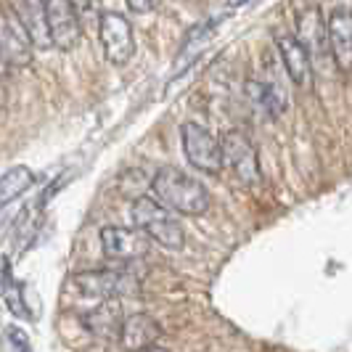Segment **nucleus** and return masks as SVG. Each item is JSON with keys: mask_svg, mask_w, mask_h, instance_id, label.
Returning <instances> with one entry per match:
<instances>
[{"mask_svg": "<svg viewBox=\"0 0 352 352\" xmlns=\"http://www.w3.org/2000/svg\"><path fill=\"white\" fill-rule=\"evenodd\" d=\"M230 6H239V3H244V0H228Z\"/></svg>", "mask_w": 352, "mask_h": 352, "instance_id": "obj_21", "label": "nucleus"}, {"mask_svg": "<svg viewBox=\"0 0 352 352\" xmlns=\"http://www.w3.org/2000/svg\"><path fill=\"white\" fill-rule=\"evenodd\" d=\"M300 43L310 51V58L316 64L318 56H323V51L329 48V37H326V21L320 19V11L316 6H310L300 16Z\"/></svg>", "mask_w": 352, "mask_h": 352, "instance_id": "obj_14", "label": "nucleus"}, {"mask_svg": "<svg viewBox=\"0 0 352 352\" xmlns=\"http://www.w3.org/2000/svg\"><path fill=\"white\" fill-rule=\"evenodd\" d=\"M276 51L289 80L294 85H307L313 77V58L310 51L300 43V37L292 32H276Z\"/></svg>", "mask_w": 352, "mask_h": 352, "instance_id": "obj_10", "label": "nucleus"}, {"mask_svg": "<svg viewBox=\"0 0 352 352\" xmlns=\"http://www.w3.org/2000/svg\"><path fill=\"white\" fill-rule=\"evenodd\" d=\"M85 329H88L90 334L101 336V339H120L122 334V307H120V302L117 300H106V302H98L90 313H85Z\"/></svg>", "mask_w": 352, "mask_h": 352, "instance_id": "obj_13", "label": "nucleus"}, {"mask_svg": "<svg viewBox=\"0 0 352 352\" xmlns=\"http://www.w3.org/2000/svg\"><path fill=\"white\" fill-rule=\"evenodd\" d=\"M151 191L164 207L180 214H204L212 204L207 186L177 167H162L151 180Z\"/></svg>", "mask_w": 352, "mask_h": 352, "instance_id": "obj_1", "label": "nucleus"}, {"mask_svg": "<svg viewBox=\"0 0 352 352\" xmlns=\"http://www.w3.org/2000/svg\"><path fill=\"white\" fill-rule=\"evenodd\" d=\"M154 3H157V0H127L130 11H135V14H146V11H151V8H154Z\"/></svg>", "mask_w": 352, "mask_h": 352, "instance_id": "obj_19", "label": "nucleus"}, {"mask_svg": "<svg viewBox=\"0 0 352 352\" xmlns=\"http://www.w3.org/2000/svg\"><path fill=\"white\" fill-rule=\"evenodd\" d=\"M45 11L53 45L58 51H72L82 35V19L77 16L74 6L69 0H45Z\"/></svg>", "mask_w": 352, "mask_h": 352, "instance_id": "obj_8", "label": "nucleus"}, {"mask_svg": "<svg viewBox=\"0 0 352 352\" xmlns=\"http://www.w3.org/2000/svg\"><path fill=\"white\" fill-rule=\"evenodd\" d=\"M98 37H101V45H104L109 64L124 67L133 58V53H135V35H133L130 21L122 14H117V11L101 14V19H98Z\"/></svg>", "mask_w": 352, "mask_h": 352, "instance_id": "obj_6", "label": "nucleus"}, {"mask_svg": "<svg viewBox=\"0 0 352 352\" xmlns=\"http://www.w3.org/2000/svg\"><path fill=\"white\" fill-rule=\"evenodd\" d=\"M3 300H6V305L11 307V313L19 318H27L30 316V310L21 305V283H16L14 278L3 286Z\"/></svg>", "mask_w": 352, "mask_h": 352, "instance_id": "obj_16", "label": "nucleus"}, {"mask_svg": "<svg viewBox=\"0 0 352 352\" xmlns=\"http://www.w3.org/2000/svg\"><path fill=\"white\" fill-rule=\"evenodd\" d=\"M141 352H170V350H164V347H157V344H154V347H148V350H141Z\"/></svg>", "mask_w": 352, "mask_h": 352, "instance_id": "obj_20", "label": "nucleus"}, {"mask_svg": "<svg viewBox=\"0 0 352 352\" xmlns=\"http://www.w3.org/2000/svg\"><path fill=\"white\" fill-rule=\"evenodd\" d=\"M8 339H11V344L16 347V352H32V347H30V339H27V334L24 331H19V329H8Z\"/></svg>", "mask_w": 352, "mask_h": 352, "instance_id": "obj_18", "label": "nucleus"}, {"mask_svg": "<svg viewBox=\"0 0 352 352\" xmlns=\"http://www.w3.org/2000/svg\"><path fill=\"white\" fill-rule=\"evenodd\" d=\"M14 11L16 21L24 27V32L30 35L32 45L45 51L51 48V30H48V11H45V0H14Z\"/></svg>", "mask_w": 352, "mask_h": 352, "instance_id": "obj_11", "label": "nucleus"}, {"mask_svg": "<svg viewBox=\"0 0 352 352\" xmlns=\"http://www.w3.org/2000/svg\"><path fill=\"white\" fill-rule=\"evenodd\" d=\"M35 183V175L30 167H11L6 175H0V210L16 201L21 194H27Z\"/></svg>", "mask_w": 352, "mask_h": 352, "instance_id": "obj_15", "label": "nucleus"}, {"mask_svg": "<svg viewBox=\"0 0 352 352\" xmlns=\"http://www.w3.org/2000/svg\"><path fill=\"white\" fill-rule=\"evenodd\" d=\"M220 146H223V164L236 175V180H241L244 186H257L263 180L257 148L241 130H228L220 138Z\"/></svg>", "mask_w": 352, "mask_h": 352, "instance_id": "obj_5", "label": "nucleus"}, {"mask_svg": "<svg viewBox=\"0 0 352 352\" xmlns=\"http://www.w3.org/2000/svg\"><path fill=\"white\" fill-rule=\"evenodd\" d=\"M180 138H183L186 159L194 164L196 170H201L207 175H217L226 167L223 164V146L204 124L186 122L180 130Z\"/></svg>", "mask_w": 352, "mask_h": 352, "instance_id": "obj_4", "label": "nucleus"}, {"mask_svg": "<svg viewBox=\"0 0 352 352\" xmlns=\"http://www.w3.org/2000/svg\"><path fill=\"white\" fill-rule=\"evenodd\" d=\"M67 289L77 292V297L85 300H120L141 292V276L133 270L130 263H122L120 267H104V270H85L72 276Z\"/></svg>", "mask_w": 352, "mask_h": 352, "instance_id": "obj_2", "label": "nucleus"}, {"mask_svg": "<svg viewBox=\"0 0 352 352\" xmlns=\"http://www.w3.org/2000/svg\"><path fill=\"white\" fill-rule=\"evenodd\" d=\"M130 217H133V226L141 228L151 241H157L159 247L177 252L186 244V233H183L180 220L173 214L170 207H164L159 201L157 196H138L133 201Z\"/></svg>", "mask_w": 352, "mask_h": 352, "instance_id": "obj_3", "label": "nucleus"}, {"mask_svg": "<svg viewBox=\"0 0 352 352\" xmlns=\"http://www.w3.org/2000/svg\"><path fill=\"white\" fill-rule=\"evenodd\" d=\"M329 51L339 72H352V8L336 6L326 19Z\"/></svg>", "mask_w": 352, "mask_h": 352, "instance_id": "obj_9", "label": "nucleus"}, {"mask_svg": "<svg viewBox=\"0 0 352 352\" xmlns=\"http://www.w3.org/2000/svg\"><path fill=\"white\" fill-rule=\"evenodd\" d=\"M162 336L159 323L146 313H135V316L124 318L122 334H120V344L127 352H141L157 344V339Z\"/></svg>", "mask_w": 352, "mask_h": 352, "instance_id": "obj_12", "label": "nucleus"}, {"mask_svg": "<svg viewBox=\"0 0 352 352\" xmlns=\"http://www.w3.org/2000/svg\"><path fill=\"white\" fill-rule=\"evenodd\" d=\"M0 56H3V45H0Z\"/></svg>", "mask_w": 352, "mask_h": 352, "instance_id": "obj_22", "label": "nucleus"}, {"mask_svg": "<svg viewBox=\"0 0 352 352\" xmlns=\"http://www.w3.org/2000/svg\"><path fill=\"white\" fill-rule=\"evenodd\" d=\"M77 11V16L82 21H90V19H101V0H69Z\"/></svg>", "mask_w": 352, "mask_h": 352, "instance_id": "obj_17", "label": "nucleus"}, {"mask_svg": "<svg viewBox=\"0 0 352 352\" xmlns=\"http://www.w3.org/2000/svg\"><path fill=\"white\" fill-rule=\"evenodd\" d=\"M101 249L106 257H111L117 263H135L151 252V239L141 228L109 226L101 230Z\"/></svg>", "mask_w": 352, "mask_h": 352, "instance_id": "obj_7", "label": "nucleus"}, {"mask_svg": "<svg viewBox=\"0 0 352 352\" xmlns=\"http://www.w3.org/2000/svg\"><path fill=\"white\" fill-rule=\"evenodd\" d=\"M0 98H3V93H0Z\"/></svg>", "mask_w": 352, "mask_h": 352, "instance_id": "obj_23", "label": "nucleus"}]
</instances>
